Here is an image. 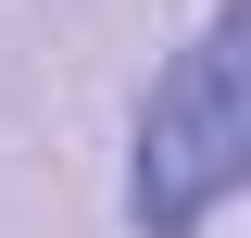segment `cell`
Listing matches in <instances>:
<instances>
[{
  "instance_id": "6da1fadb",
  "label": "cell",
  "mask_w": 251,
  "mask_h": 238,
  "mask_svg": "<svg viewBox=\"0 0 251 238\" xmlns=\"http://www.w3.org/2000/svg\"><path fill=\"white\" fill-rule=\"evenodd\" d=\"M251 188V25L226 0L138 100V150H126V226L138 238H201Z\"/></svg>"
}]
</instances>
